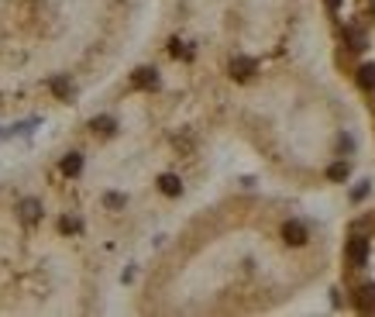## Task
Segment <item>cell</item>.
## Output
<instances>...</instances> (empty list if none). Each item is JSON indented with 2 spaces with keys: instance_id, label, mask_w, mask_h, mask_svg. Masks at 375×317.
<instances>
[{
  "instance_id": "cell-8",
  "label": "cell",
  "mask_w": 375,
  "mask_h": 317,
  "mask_svg": "<svg viewBox=\"0 0 375 317\" xmlns=\"http://www.w3.org/2000/svg\"><path fill=\"white\" fill-rule=\"evenodd\" d=\"M331 180H348V162H338V166H331V173H327Z\"/></svg>"
},
{
  "instance_id": "cell-1",
  "label": "cell",
  "mask_w": 375,
  "mask_h": 317,
  "mask_svg": "<svg viewBox=\"0 0 375 317\" xmlns=\"http://www.w3.org/2000/svg\"><path fill=\"white\" fill-rule=\"evenodd\" d=\"M282 238H286L289 245H306V228H303L299 221H289V224L282 228Z\"/></svg>"
},
{
  "instance_id": "cell-5",
  "label": "cell",
  "mask_w": 375,
  "mask_h": 317,
  "mask_svg": "<svg viewBox=\"0 0 375 317\" xmlns=\"http://www.w3.org/2000/svg\"><path fill=\"white\" fill-rule=\"evenodd\" d=\"M134 83H138V87H155L159 76H155V69H141V73L134 76Z\"/></svg>"
},
{
  "instance_id": "cell-4",
  "label": "cell",
  "mask_w": 375,
  "mask_h": 317,
  "mask_svg": "<svg viewBox=\"0 0 375 317\" xmlns=\"http://www.w3.org/2000/svg\"><path fill=\"white\" fill-rule=\"evenodd\" d=\"M80 166H83V159H80V155H66V159H62V173H66V176H76V173H80Z\"/></svg>"
},
{
  "instance_id": "cell-3",
  "label": "cell",
  "mask_w": 375,
  "mask_h": 317,
  "mask_svg": "<svg viewBox=\"0 0 375 317\" xmlns=\"http://www.w3.org/2000/svg\"><path fill=\"white\" fill-rule=\"evenodd\" d=\"M231 73H234L238 80H245V76L255 73V62H252V59H234V62H231Z\"/></svg>"
},
{
  "instance_id": "cell-2",
  "label": "cell",
  "mask_w": 375,
  "mask_h": 317,
  "mask_svg": "<svg viewBox=\"0 0 375 317\" xmlns=\"http://www.w3.org/2000/svg\"><path fill=\"white\" fill-rule=\"evenodd\" d=\"M348 259H351V266H365V259H369V245H365V238H355V241L348 245Z\"/></svg>"
},
{
  "instance_id": "cell-7",
  "label": "cell",
  "mask_w": 375,
  "mask_h": 317,
  "mask_svg": "<svg viewBox=\"0 0 375 317\" xmlns=\"http://www.w3.org/2000/svg\"><path fill=\"white\" fill-rule=\"evenodd\" d=\"M358 83L369 90V87H375V66H362L358 69Z\"/></svg>"
},
{
  "instance_id": "cell-9",
  "label": "cell",
  "mask_w": 375,
  "mask_h": 317,
  "mask_svg": "<svg viewBox=\"0 0 375 317\" xmlns=\"http://www.w3.org/2000/svg\"><path fill=\"white\" fill-rule=\"evenodd\" d=\"M24 217L35 221V217H38V204H24Z\"/></svg>"
},
{
  "instance_id": "cell-6",
  "label": "cell",
  "mask_w": 375,
  "mask_h": 317,
  "mask_svg": "<svg viewBox=\"0 0 375 317\" xmlns=\"http://www.w3.org/2000/svg\"><path fill=\"white\" fill-rule=\"evenodd\" d=\"M159 183H162V194H169V197H176V194H180V190H183V187H180V180H176V176H162V180H159Z\"/></svg>"
},
{
  "instance_id": "cell-10",
  "label": "cell",
  "mask_w": 375,
  "mask_h": 317,
  "mask_svg": "<svg viewBox=\"0 0 375 317\" xmlns=\"http://www.w3.org/2000/svg\"><path fill=\"white\" fill-rule=\"evenodd\" d=\"M327 7H331V10H338V7H341V0H327Z\"/></svg>"
}]
</instances>
